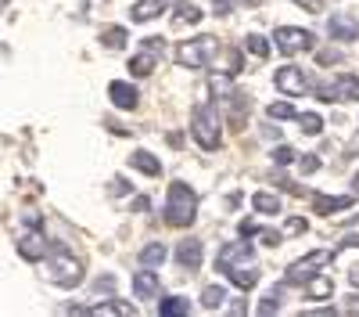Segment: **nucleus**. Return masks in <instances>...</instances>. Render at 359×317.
<instances>
[{
	"mask_svg": "<svg viewBox=\"0 0 359 317\" xmlns=\"http://www.w3.org/2000/svg\"><path fill=\"white\" fill-rule=\"evenodd\" d=\"M219 54H223V72H226V76H237V72L245 69L241 51H233V47H230V51H223V47H219Z\"/></svg>",
	"mask_w": 359,
	"mask_h": 317,
	"instance_id": "nucleus-29",
	"label": "nucleus"
},
{
	"mask_svg": "<svg viewBox=\"0 0 359 317\" xmlns=\"http://www.w3.org/2000/svg\"><path fill=\"white\" fill-rule=\"evenodd\" d=\"M126 40H130V33H126L123 25H108V29H101V44H104L108 51H123Z\"/></svg>",
	"mask_w": 359,
	"mask_h": 317,
	"instance_id": "nucleus-25",
	"label": "nucleus"
},
{
	"mask_svg": "<svg viewBox=\"0 0 359 317\" xmlns=\"http://www.w3.org/2000/svg\"><path fill=\"white\" fill-rule=\"evenodd\" d=\"M352 191L359 195V173H355V177H352Z\"/></svg>",
	"mask_w": 359,
	"mask_h": 317,
	"instance_id": "nucleus-49",
	"label": "nucleus"
},
{
	"mask_svg": "<svg viewBox=\"0 0 359 317\" xmlns=\"http://www.w3.org/2000/svg\"><path fill=\"white\" fill-rule=\"evenodd\" d=\"M216 54H219V40L216 37H194V40H184L176 47V62L184 69H205Z\"/></svg>",
	"mask_w": 359,
	"mask_h": 317,
	"instance_id": "nucleus-5",
	"label": "nucleus"
},
{
	"mask_svg": "<svg viewBox=\"0 0 359 317\" xmlns=\"http://www.w3.org/2000/svg\"><path fill=\"white\" fill-rule=\"evenodd\" d=\"M191 134H194V141L201 144L205 152H216L219 148L223 130H219L216 105H194V112H191Z\"/></svg>",
	"mask_w": 359,
	"mask_h": 317,
	"instance_id": "nucleus-4",
	"label": "nucleus"
},
{
	"mask_svg": "<svg viewBox=\"0 0 359 317\" xmlns=\"http://www.w3.org/2000/svg\"><path fill=\"white\" fill-rule=\"evenodd\" d=\"M280 310V288H273L262 303H259V313H277Z\"/></svg>",
	"mask_w": 359,
	"mask_h": 317,
	"instance_id": "nucleus-35",
	"label": "nucleus"
},
{
	"mask_svg": "<svg viewBox=\"0 0 359 317\" xmlns=\"http://www.w3.org/2000/svg\"><path fill=\"white\" fill-rule=\"evenodd\" d=\"M273 83H277V91L287 94V98H302L309 91V79H306V69H298V65H280L273 72Z\"/></svg>",
	"mask_w": 359,
	"mask_h": 317,
	"instance_id": "nucleus-8",
	"label": "nucleus"
},
{
	"mask_svg": "<svg viewBox=\"0 0 359 317\" xmlns=\"http://www.w3.org/2000/svg\"><path fill=\"white\" fill-rule=\"evenodd\" d=\"M266 115H269L273 123H284V119H294V108H291L287 101H273V105L266 108Z\"/></svg>",
	"mask_w": 359,
	"mask_h": 317,
	"instance_id": "nucleus-32",
	"label": "nucleus"
},
{
	"mask_svg": "<svg viewBox=\"0 0 359 317\" xmlns=\"http://www.w3.org/2000/svg\"><path fill=\"white\" fill-rule=\"evenodd\" d=\"M331 259H334V252H331V249H313L309 256L294 259V264L284 271V285H298V288H306V281H313V278L320 274V267H327Z\"/></svg>",
	"mask_w": 359,
	"mask_h": 317,
	"instance_id": "nucleus-6",
	"label": "nucleus"
},
{
	"mask_svg": "<svg viewBox=\"0 0 359 317\" xmlns=\"http://www.w3.org/2000/svg\"><path fill=\"white\" fill-rule=\"evenodd\" d=\"M47 267H43V278L57 288H76L83 281V264H79V256L69 252L65 245H50L47 249Z\"/></svg>",
	"mask_w": 359,
	"mask_h": 317,
	"instance_id": "nucleus-2",
	"label": "nucleus"
},
{
	"mask_svg": "<svg viewBox=\"0 0 359 317\" xmlns=\"http://www.w3.org/2000/svg\"><path fill=\"white\" fill-rule=\"evenodd\" d=\"M158 313H162V317H184V313H191V299H184V296H165V299H158Z\"/></svg>",
	"mask_w": 359,
	"mask_h": 317,
	"instance_id": "nucleus-24",
	"label": "nucleus"
},
{
	"mask_svg": "<svg viewBox=\"0 0 359 317\" xmlns=\"http://www.w3.org/2000/svg\"><path fill=\"white\" fill-rule=\"evenodd\" d=\"M208 91H212V94H216V98L223 101L226 94H233V83H230V76H226V72H223V76L216 72L212 79H208Z\"/></svg>",
	"mask_w": 359,
	"mask_h": 317,
	"instance_id": "nucleus-31",
	"label": "nucleus"
},
{
	"mask_svg": "<svg viewBox=\"0 0 359 317\" xmlns=\"http://www.w3.org/2000/svg\"><path fill=\"white\" fill-rule=\"evenodd\" d=\"M241 47H245L248 54H255V58H269V44H266V37H259V33H248Z\"/></svg>",
	"mask_w": 359,
	"mask_h": 317,
	"instance_id": "nucleus-30",
	"label": "nucleus"
},
{
	"mask_svg": "<svg viewBox=\"0 0 359 317\" xmlns=\"http://www.w3.org/2000/svg\"><path fill=\"white\" fill-rule=\"evenodd\" d=\"M201 22V8L191 4V0H184L176 11H172V29H187V25H198Z\"/></svg>",
	"mask_w": 359,
	"mask_h": 317,
	"instance_id": "nucleus-21",
	"label": "nucleus"
},
{
	"mask_svg": "<svg viewBox=\"0 0 359 317\" xmlns=\"http://www.w3.org/2000/svg\"><path fill=\"white\" fill-rule=\"evenodd\" d=\"M302 231H306V220L302 216H291L287 220V235H302Z\"/></svg>",
	"mask_w": 359,
	"mask_h": 317,
	"instance_id": "nucleus-38",
	"label": "nucleus"
},
{
	"mask_svg": "<svg viewBox=\"0 0 359 317\" xmlns=\"http://www.w3.org/2000/svg\"><path fill=\"white\" fill-rule=\"evenodd\" d=\"M165 224L169 227H191L198 220V195L191 184L184 181H172L169 191H165Z\"/></svg>",
	"mask_w": 359,
	"mask_h": 317,
	"instance_id": "nucleus-3",
	"label": "nucleus"
},
{
	"mask_svg": "<svg viewBox=\"0 0 359 317\" xmlns=\"http://www.w3.org/2000/svg\"><path fill=\"white\" fill-rule=\"evenodd\" d=\"M216 15H230V0H216Z\"/></svg>",
	"mask_w": 359,
	"mask_h": 317,
	"instance_id": "nucleus-46",
	"label": "nucleus"
},
{
	"mask_svg": "<svg viewBox=\"0 0 359 317\" xmlns=\"http://www.w3.org/2000/svg\"><path fill=\"white\" fill-rule=\"evenodd\" d=\"M226 299H230V296H226L223 285H208L205 292H201V306H205V310H223Z\"/></svg>",
	"mask_w": 359,
	"mask_h": 317,
	"instance_id": "nucleus-26",
	"label": "nucleus"
},
{
	"mask_svg": "<svg viewBox=\"0 0 359 317\" xmlns=\"http://www.w3.org/2000/svg\"><path fill=\"white\" fill-rule=\"evenodd\" d=\"M216 271H223L226 274V281L230 285H237V288H255L259 285V264H255V249H252V242L245 238V242H226L219 252H216Z\"/></svg>",
	"mask_w": 359,
	"mask_h": 317,
	"instance_id": "nucleus-1",
	"label": "nucleus"
},
{
	"mask_svg": "<svg viewBox=\"0 0 359 317\" xmlns=\"http://www.w3.org/2000/svg\"><path fill=\"white\" fill-rule=\"evenodd\" d=\"M252 209L262 213V216H273V213H280V198L273 191H255L252 195Z\"/></svg>",
	"mask_w": 359,
	"mask_h": 317,
	"instance_id": "nucleus-22",
	"label": "nucleus"
},
{
	"mask_svg": "<svg viewBox=\"0 0 359 317\" xmlns=\"http://www.w3.org/2000/svg\"><path fill=\"white\" fill-rule=\"evenodd\" d=\"M316 94H320V101H327V105L338 101V98H334V83H320V86H316Z\"/></svg>",
	"mask_w": 359,
	"mask_h": 317,
	"instance_id": "nucleus-37",
	"label": "nucleus"
},
{
	"mask_svg": "<svg viewBox=\"0 0 359 317\" xmlns=\"http://www.w3.org/2000/svg\"><path fill=\"white\" fill-rule=\"evenodd\" d=\"M162 292V278L155 274V267H144L133 274V296L137 299H155Z\"/></svg>",
	"mask_w": 359,
	"mask_h": 317,
	"instance_id": "nucleus-13",
	"label": "nucleus"
},
{
	"mask_svg": "<svg viewBox=\"0 0 359 317\" xmlns=\"http://www.w3.org/2000/svg\"><path fill=\"white\" fill-rule=\"evenodd\" d=\"M345 249H359V235H348V238L334 249V256H338V252H345Z\"/></svg>",
	"mask_w": 359,
	"mask_h": 317,
	"instance_id": "nucleus-43",
	"label": "nucleus"
},
{
	"mask_svg": "<svg viewBox=\"0 0 359 317\" xmlns=\"http://www.w3.org/2000/svg\"><path fill=\"white\" fill-rule=\"evenodd\" d=\"M237 231H241V238H255L259 224H252V220H241V227H237Z\"/></svg>",
	"mask_w": 359,
	"mask_h": 317,
	"instance_id": "nucleus-40",
	"label": "nucleus"
},
{
	"mask_svg": "<svg viewBox=\"0 0 359 317\" xmlns=\"http://www.w3.org/2000/svg\"><path fill=\"white\" fill-rule=\"evenodd\" d=\"M47 249H50V242L40 235V227H33V231H25V235H18V256L29 259V264H40V259L47 256Z\"/></svg>",
	"mask_w": 359,
	"mask_h": 317,
	"instance_id": "nucleus-9",
	"label": "nucleus"
},
{
	"mask_svg": "<svg viewBox=\"0 0 359 317\" xmlns=\"http://www.w3.org/2000/svg\"><path fill=\"white\" fill-rule=\"evenodd\" d=\"M155 65H158V54H155V51H147V47H144L140 54H133V58H130V72H133V76H140V79H144V76H151V72H155Z\"/></svg>",
	"mask_w": 359,
	"mask_h": 317,
	"instance_id": "nucleus-18",
	"label": "nucleus"
},
{
	"mask_svg": "<svg viewBox=\"0 0 359 317\" xmlns=\"http://www.w3.org/2000/svg\"><path fill=\"white\" fill-rule=\"evenodd\" d=\"M115 288V278H97V292H111Z\"/></svg>",
	"mask_w": 359,
	"mask_h": 317,
	"instance_id": "nucleus-45",
	"label": "nucleus"
},
{
	"mask_svg": "<svg viewBox=\"0 0 359 317\" xmlns=\"http://www.w3.org/2000/svg\"><path fill=\"white\" fill-rule=\"evenodd\" d=\"M348 206H352V195H316L313 198V213H320V216L345 213Z\"/></svg>",
	"mask_w": 359,
	"mask_h": 317,
	"instance_id": "nucleus-15",
	"label": "nucleus"
},
{
	"mask_svg": "<svg viewBox=\"0 0 359 317\" xmlns=\"http://www.w3.org/2000/svg\"><path fill=\"white\" fill-rule=\"evenodd\" d=\"M165 259H169V252H165L162 242H147V245L140 249V267H162Z\"/></svg>",
	"mask_w": 359,
	"mask_h": 317,
	"instance_id": "nucleus-23",
	"label": "nucleus"
},
{
	"mask_svg": "<svg viewBox=\"0 0 359 317\" xmlns=\"http://www.w3.org/2000/svg\"><path fill=\"white\" fill-rule=\"evenodd\" d=\"M126 191H130L126 177H115V181H111V195H126Z\"/></svg>",
	"mask_w": 359,
	"mask_h": 317,
	"instance_id": "nucleus-42",
	"label": "nucleus"
},
{
	"mask_svg": "<svg viewBox=\"0 0 359 317\" xmlns=\"http://www.w3.org/2000/svg\"><path fill=\"white\" fill-rule=\"evenodd\" d=\"M162 11H165V0H137L133 11H130V18H133V22H151V18H158Z\"/></svg>",
	"mask_w": 359,
	"mask_h": 317,
	"instance_id": "nucleus-20",
	"label": "nucleus"
},
{
	"mask_svg": "<svg viewBox=\"0 0 359 317\" xmlns=\"http://www.w3.org/2000/svg\"><path fill=\"white\" fill-rule=\"evenodd\" d=\"M348 281H352V285H355V288H359V264H355V267H352V271H348Z\"/></svg>",
	"mask_w": 359,
	"mask_h": 317,
	"instance_id": "nucleus-47",
	"label": "nucleus"
},
{
	"mask_svg": "<svg viewBox=\"0 0 359 317\" xmlns=\"http://www.w3.org/2000/svg\"><path fill=\"white\" fill-rule=\"evenodd\" d=\"M320 62H323V65H331V62H341V54H338V51H320Z\"/></svg>",
	"mask_w": 359,
	"mask_h": 317,
	"instance_id": "nucleus-44",
	"label": "nucleus"
},
{
	"mask_svg": "<svg viewBox=\"0 0 359 317\" xmlns=\"http://www.w3.org/2000/svg\"><path fill=\"white\" fill-rule=\"evenodd\" d=\"M201 259H205V245H201L198 238H184V242L176 245V264L184 267V271L194 274V271L201 267Z\"/></svg>",
	"mask_w": 359,
	"mask_h": 317,
	"instance_id": "nucleus-12",
	"label": "nucleus"
},
{
	"mask_svg": "<svg viewBox=\"0 0 359 317\" xmlns=\"http://www.w3.org/2000/svg\"><path fill=\"white\" fill-rule=\"evenodd\" d=\"M144 47H147V51H155V54H162L165 44H162V37H144Z\"/></svg>",
	"mask_w": 359,
	"mask_h": 317,
	"instance_id": "nucleus-41",
	"label": "nucleus"
},
{
	"mask_svg": "<svg viewBox=\"0 0 359 317\" xmlns=\"http://www.w3.org/2000/svg\"><path fill=\"white\" fill-rule=\"evenodd\" d=\"M223 105H226V115H230V127H233V130H241V127H245V119H248L252 101H248L241 91H233V94H226V98H223Z\"/></svg>",
	"mask_w": 359,
	"mask_h": 317,
	"instance_id": "nucleus-14",
	"label": "nucleus"
},
{
	"mask_svg": "<svg viewBox=\"0 0 359 317\" xmlns=\"http://www.w3.org/2000/svg\"><path fill=\"white\" fill-rule=\"evenodd\" d=\"M294 4H298V8H306V11H313V15L323 11V0H294Z\"/></svg>",
	"mask_w": 359,
	"mask_h": 317,
	"instance_id": "nucleus-39",
	"label": "nucleus"
},
{
	"mask_svg": "<svg viewBox=\"0 0 359 317\" xmlns=\"http://www.w3.org/2000/svg\"><path fill=\"white\" fill-rule=\"evenodd\" d=\"M298 169H302V173H316L320 169V159L316 155H302V159H298Z\"/></svg>",
	"mask_w": 359,
	"mask_h": 317,
	"instance_id": "nucleus-36",
	"label": "nucleus"
},
{
	"mask_svg": "<svg viewBox=\"0 0 359 317\" xmlns=\"http://www.w3.org/2000/svg\"><path fill=\"white\" fill-rule=\"evenodd\" d=\"M334 98L338 101H359V76L355 72H338L334 76Z\"/></svg>",
	"mask_w": 359,
	"mask_h": 317,
	"instance_id": "nucleus-16",
	"label": "nucleus"
},
{
	"mask_svg": "<svg viewBox=\"0 0 359 317\" xmlns=\"http://www.w3.org/2000/svg\"><path fill=\"white\" fill-rule=\"evenodd\" d=\"M4 8H8V0H0V11H4Z\"/></svg>",
	"mask_w": 359,
	"mask_h": 317,
	"instance_id": "nucleus-50",
	"label": "nucleus"
},
{
	"mask_svg": "<svg viewBox=\"0 0 359 317\" xmlns=\"http://www.w3.org/2000/svg\"><path fill=\"white\" fill-rule=\"evenodd\" d=\"M108 98H111L115 108H123V112H133L140 105V91L133 83H126V79H111L108 83Z\"/></svg>",
	"mask_w": 359,
	"mask_h": 317,
	"instance_id": "nucleus-10",
	"label": "nucleus"
},
{
	"mask_svg": "<svg viewBox=\"0 0 359 317\" xmlns=\"http://www.w3.org/2000/svg\"><path fill=\"white\" fill-rule=\"evenodd\" d=\"M86 313H123V317H133L137 313V306L133 303H123V299H108V303H97V306H90Z\"/></svg>",
	"mask_w": 359,
	"mask_h": 317,
	"instance_id": "nucleus-27",
	"label": "nucleus"
},
{
	"mask_svg": "<svg viewBox=\"0 0 359 317\" xmlns=\"http://www.w3.org/2000/svg\"><path fill=\"white\" fill-rule=\"evenodd\" d=\"M327 33H331L334 40H341V44H352V40H359V22L348 11H334L331 22H327Z\"/></svg>",
	"mask_w": 359,
	"mask_h": 317,
	"instance_id": "nucleus-11",
	"label": "nucleus"
},
{
	"mask_svg": "<svg viewBox=\"0 0 359 317\" xmlns=\"http://www.w3.org/2000/svg\"><path fill=\"white\" fill-rule=\"evenodd\" d=\"M331 296H334V281L327 278L323 271L313 281H306V299H331Z\"/></svg>",
	"mask_w": 359,
	"mask_h": 317,
	"instance_id": "nucleus-19",
	"label": "nucleus"
},
{
	"mask_svg": "<svg viewBox=\"0 0 359 317\" xmlns=\"http://www.w3.org/2000/svg\"><path fill=\"white\" fill-rule=\"evenodd\" d=\"M348 313H359V296H352V303H348Z\"/></svg>",
	"mask_w": 359,
	"mask_h": 317,
	"instance_id": "nucleus-48",
	"label": "nucleus"
},
{
	"mask_svg": "<svg viewBox=\"0 0 359 317\" xmlns=\"http://www.w3.org/2000/svg\"><path fill=\"white\" fill-rule=\"evenodd\" d=\"M294 148H291V144H277V148H273V162L277 166H287V162H294Z\"/></svg>",
	"mask_w": 359,
	"mask_h": 317,
	"instance_id": "nucleus-34",
	"label": "nucleus"
},
{
	"mask_svg": "<svg viewBox=\"0 0 359 317\" xmlns=\"http://www.w3.org/2000/svg\"><path fill=\"white\" fill-rule=\"evenodd\" d=\"M273 40H277L280 54H302V51H313V44H316V37L302 25H277Z\"/></svg>",
	"mask_w": 359,
	"mask_h": 317,
	"instance_id": "nucleus-7",
	"label": "nucleus"
},
{
	"mask_svg": "<svg viewBox=\"0 0 359 317\" xmlns=\"http://www.w3.org/2000/svg\"><path fill=\"white\" fill-rule=\"evenodd\" d=\"M255 238H259L262 245H280V242H284V235H280V231H273V227H259Z\"/></svg>",
	"mask_w": 359,
	"mask_h": 317,
	"instance_id": "nucleus-33",
	"label": "nucleus"
},
{
	"mask_svg": "<svg viewBox=\"0 0 359 317\" xmlns=\"http://www.w3.org/2000/svg\"><path fill=\"white\" fill-rule=\"evenodd\" d=\"M294 123H298V130L309 134V137H316L323 130V119H320L316 112H294Z\"/></svg>",
	"mask_w": 359,
	"mask_h": 317,
	"instance_id": "nucleus-28",
	"label": "nucleus"
},
{
	"mask_svg": "<svg viewBox=\"0 0 359 317\" xmlns=\"http://www.w3.org/2000/svg\"><path fill=\"white\" fill-rule=\"evenodd\" d=\"M130 166H133L137 173H144V177H158V173H162V162H158V155L144 152V148H137V152L130 155Z\"/></svg>",
	"mask_w": 359,
	"mask_h": 317,
	"instance_id": "nucleus-17",
	"label": "nucleus"
}]
</instances>
